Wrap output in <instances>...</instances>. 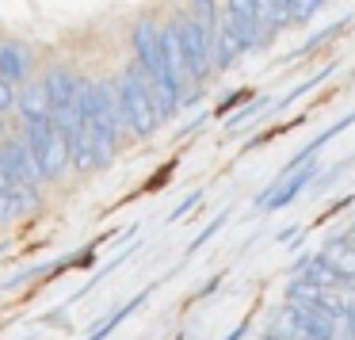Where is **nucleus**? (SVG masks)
<instances>
[{
	"label": "nucleus",
	"mask_w": 355,
	"mask_h": 340,
	"mask_svg": "<svg viewBox=\"0 0 355 340\" xmlns=\"http://www.w3.org/2000/svg\"><path fill=\"white\" fill-rule=\"evenodd\" d=\"M115 88H119V103H123L126 130L138 134V138H153V130L161 126V111H157V100H153V88H149L146 73L138 65H126L115 77Z\"/></svg>",
	"instance_id": "obj_1"
},
{
	"label": "nucleus",
	"mask_w": 355,
	"mask_h": 340,
	"mask_svg": "<svg viewBox=\"0 0 355 340\" xmlns=\"http://www.w3.org/2000/svg\"><path fill=\"white\" fill-rule=\"evenodd\" d=\"M168 24H172V31L180 35V46H184V58H187L191 85H202V80L214 73V35H210L187 8H176V16H172Z\"/></svg>",
	"instance_id": "obj_2"
},
{
	"label": "nucleus",
	"mask_w": 355,
	"mask_h": 340,
	"mask_svg": "<svg viewBox=\"0 0 355 340\" xmlns=\"http://www.w3.org/2000/svg\"><path fill=\"white\" fill-rule=\"evenodd\" d=\"M130 50H134L138 69L146 73L149 80H172L168 65H164V54H161V27H157L153 19H138V24H134Z\"/></svg>",
	"instance_id": "obj_3"
},
{
	"label": "nucleus",
	"mask_w": 355,
	"mask_h": 340,
	"mask_svg": "<svg viewBox=\"0 0 355 340\" xmlns=\"http://www.w3.org/2000/svg\"><path fill=\"white\" fill-rule=\"evenodd\" d=\"M317 169H321V161H309V164H302L298 172H291L286 180L268 184L260 195H256V210H283V207H291V203L317 180Z\"/></svg>",
	"instance_id": "obj_4"
},
{
	"label": "nucleus",
	"mask_w": 355,
	"mask_h": 340,
	"mask_svg": "<svg viewBox=\"0 0 355 340\" xmlns=\"http://www.w3.org/2000/svg\"><path fill=\"white\" fill-rule=\"evenodd\" d=\"M0 164L12 172V180H16V184H27V187H42V184H46L39 157H35L31 142H27L24 134H16L12 142H4V146H0Z\"/></svg>",
	"instance_id": "obj_5"
},
{
	"label": "nucleus",
	"mask_w": 355,
	"mask_h": 340,
	"mask_svg": "<svg viewBox=\"0 0 355 340\" xmlns=\"http://www.w3.org/2000/svg\"><path fill=\"white\" fill-rule=\"evenodd\" d=\"M225 24H230L233 35L241 39L245 54H248V50L268 46V35H263V24H260V8H256V0H225Z\"/></svg>",
	"instance_id": "obj_6"
},
{
	"label": "nucleus",
	"mask_w": 355,
	"mask_h": 340,
	"mask_svg": "<svg viewBox=\"0 0 355 340\" xmlns=\"http://www.w3.org/2000/svg\"><path fill=\"white\" fill-rule=\"evenodd\" d=\"M27 69H31V58H27V46L16 39H4L0 42V77L8 85L24 88L27 85Z\"/></svg>",
	"instance_id": "obj_7"
},
{
	"label": "nucleus",
	"mask_w": 355,
	"mask_h": 340,
	"mask_svg": "<svg viewBox=\"0 0 355 340\" xmlns=\"http://www.w3.org/2000/svg\"><path fill=\"white\" fill-rule=\"evenodd\" d=\"M39 164H42V176H46V180H62L65 169L73 164V138H69V134L54 130V138H50V146L42 149Z\"/></svg>",
	"instance_id": "obj_8"
},
{
	"label": "nucleus",
	"mask_w": 355,
	"mask_h": 340,
	"mask_svg": "<svg viewBox=\"0 0 355 340\" xmlns=\"http://www.w3.org/2000/svg\"><path fill=\"white\" fill-rule=\"evenodd\" d=\"M19 115L24 123H42V119H54V108H50V92L42 80H27L19 88Z\"/></svg>",
	"instance_id": "obj_9"
},
{
	"label": "nucleus",
	"mask_w": 355,
	"mask_h": 340,
	"mask_svg": "<svg viewBox=\"0 0 355 340\" xmlns=\"http://www.w3.org/2000/svg\"><path fill=\"white\" fill-rule=\"evenodd\" d=\"M42 203V195H39V187H27V184H16L4 199H0V210H4V222H16V218H24V214H31L35 207Z\"/></svg>",
	"instance_id": "obj_10"
},
{
	"label": "nucleus",
	"mask_w": 355,
	"mask_h": 340,
	"mask_svg": "<svg viewBox=\"0 0 355 340\" xmlns=\"http://www.w3.org/2000/svg\"><path fill=\"white\" fill-rule=\"evenodd\" d=\"M332 291H324L321 283H313L309 275H294L286 283V306H324Z\"/></svg>",
	"instance_id": "obj_11"
},
{
	"label": "nucleus",
	"mask_w": 355,
	"mask_h": 340,
	"mask_svg": "<svg viewBox=\"0 0 355 340\" xmlns=\"http://www.w3.org/2000/svg\"><path fill=\"white\" fill-rule=\"evenodd\" d=\"M73 169L85 172V176L100 169V149H96V138H92L88 126H80V130L73 134Z\"/></svg>",
	"instance_id": "obj_12"
},
{
	"label": "nucleus",
	"mask_w": 355,
	"mask_h": 340,
	"mask_svg": "<svg viewBox=\"0 0 355 340\" xmlns=\"http://www.w3.org/2000/svg\"><path fill=\"white\" fill-rule=\"evenodd\" d=\"M245 54V46H241V39L233 35V27L222 19V27H218L214 35V69H233V62Z\"/></svg>",
	"instance_id": "obj_13"
},
{
	"label": "nucleus",
	"mask_w": 355,
	"mask_h": 340,
	"mask_svg": "<svg viewBox=\"0 0 355 340\" xmlns=\"http://www.w3.org/2000/svg\"><path fill=\"white\" fill-rule=\"evenodd\" d=\"M321 256H324V260H329L332 268L340 271V275L347 279V283H355V248L347 245L344 237H332L329 245L321 248Z\"/></svg>",
	"instance_id": "obj_14"
},
{
	"label": "nucleus",
	"mask_w": 355,
	"mask_h": 340,
	"mask_svg": "<svg viewBox=\"0 0 355 340\" xmlns=\"http://www.w3.org/2000/svg\"><path fill=\"white\" fill-rule=\"evenodd\" d=\"M256 8H260V24H263V35H279L283 27H291V8H286L283 0H256Z\"/></svg>",
	"instance_id": "obj_15"
},
{
	"label": "nucleus",
	"mask_w": 355,
	"mask_h": 340,
	"mask_svg": "<svg viewBox=\"0 0 355 340\" xmlns=\"http://www.w3.org/2000/svg\"><path fill=\"white\" fill-rule=\"evenodd\" d=\"M149 291H153V287H146V291H141V294H138V298H134V302H126V306H123V309H115V314H111V317H107V321H100V325H96V329H92V332H88V340H103V337H107V332H111V329H115V325H119V321H123V317H126V314H134V309H138V306H141V302H146V298H149Z\"/></svg>",
	"instance_id": "obj_16"
},
{
	"label": "nucleus",
	"mask_w": 355,
	"mask_h": 340,
	"mask_svg": "<svg viewBox=\"0 0 355 340\" xmlns=\"http://www.w3.org/2000/svg\"><path fill=\"white\" fill-rule=\"evenodd\" d=\"M187 12H191V16L199 19L210 35H218V27H222V19H218V0H191Z\"/></svg>",
	"instance_id": "obj_17"
},
{
	"label": "nucleus",
	"mask_w": 355,
	"mask_h": 340,
	"mask_svg": "<svg viewBox=\"0 0 355 340\" xmlns=\"http://www.w3.org/2000/svg\"><path fill=\"white\" fill-rule=\"evenodd\" d=\"M347 24H352V19H336V24H329V27H324V31H317L313 35V39H306V42H302V46L298 50H294V54L291 58H302V54H309V50H317V46H324V42H329L332 39V35H340V31H344V27Z\"/></svg>",
	"instance_id": "obj_18"
},
{
	"label": "nucleus",
	"mask_w": 355,
	"mask_h": 340,
	"mask_svg": "<svg viewBox=\"0 0 355 340\" xmlns=\"http://www.w3.org/2000/svg\"><path fill=\"white\" fill-rule=\"evenodd\" d=\"M286 8H291V24H309L321 8V0H283Z\"/></svg>",
	"instance_id": "obj_19"
},
{
	"label": "nucleus",
	"mask_w": 355,
	"mask_h": 340,
	"mask_svg": "<svg viewBox=\"0 0 355 340\" xmlns=\"http://www.w3.org/2000/svg\"><path fill=\"white\" fill-rule=\"evenodd\" d=\"M12 111H19V88L0 77V119L12 115Z\"/></svg>",
	"instance_id": "obj_20"
},
{
	"label": "nucleus",
	"mask_w": 355,
	"mask_h": 340,
	"mask_svg": "<svg viewBox=\"0 0 355 340\" xmlns=\"http://www.w3.org/2000/svg\"><path fill=\"white\" fill-rule=\"evenodd\" d=\"M222 222H230V214H218V218H214V222H207V230H202V233H199V237H195V241H191V245H187V256H195V253H199V248H202V245H207V241H210V237H214V233H218V230H222Z\"/></svg>",
	"instance_id": "obj_21"
},
{
	"label": "nucleus",
	"mask_w": 355,
	"mask_h": 340,
	"mask_svg": "<svg viewBox=\"0 0 355 340\" xmlns=\"http://www.w3.org/2000/svg\"><path fill=\"white\" fill-rule=\"evenodd\" d=\"M248 96H252V92H248V88H237V92H230V96H225V100H222V103H218V108H214V115H218V119H225V115H230V111L237 108L241 100H248Z\"/></svg>",
	"instance_id": "obj_22"
},
{
	"label": "nucleus",
	"mask_w": 355,
	"mask_h": 340,
	"mask_svg": "<svg viewBox=\"0 0 355 340\" xmlns=\"http://www.w3.org/2000/svg\"><path fill=\"white\" fill-rule=\"evenodd\" d=\"M199 203H202V192H191V195H187V199H184V203H180V207H176V210H172V214H168V222H180V218H184L187 210H195V207H199Z\"/></svg>",
	"instance_id": "obj_23"
},
{
	"label": "nucleus",
	"mask_w": 355,
	"mask_h": 340,
	"mask_svg": "<svg viewBox=\"0 0 355 340\" xmlns=\"http://www.w3.org/2000/svg\"><path fill=\"white\" fill-rule=\"evenodd\" d=\"M12 187H16V180H12V172L4 169V164H0V199H4V195H8Z\"/></svg>",
	"instance_id": "obj_24"
},
{
	"label": "nucleus",
	"mask_w": 355,
	"mask_h": 340,
	"mask_svg": "<svg viewBox=\"0 0 355 340\" xmlns=\"http://www.w3.org/2000/svg\"><path fill=\"white\" fill-rule=\"evenodd\" d=\"M218 283H222V275H214V279H207V283H202V287H199V291H195V298H191V302H199V298H207V294H210V291H218Z\"/></svg>",
	"instance_id": "obj_25"
},
{
	"label": "nucleus",
	"mask_w": 355,
	"mask_h": 340,
	"mask_svg": "<svg viewBox=\"0 0 355 340\" xmlns=\"http://www.w3.org/2000/svg\"><path fill=\"white\" fill-rule=\"evenodd\" d=\"M275 241H279V245H286V241H298V226H286V230H279Z\"/></svg>",
	"instance_id": "obj_26"
},
{
	"label": "nucleus",
	"mask_w": 355,
	"mask_h": 340,
	"mask_svg": "<svg viewBox=\"0 0 355 340\" xmlns=\"http://www.w3.org/2000/svg\"><path fill=\"white\" fill-rule=\"evenodd\" d=\"M248 325H252V317H245V321H241V325H237V329H233V332H230V337H225V340H241V337H245V332H248Z\"/></svg>",
	"instance_id": "obj_27"
},
{
	"label": "nucleus",
	"mask_w": 355,
	"mask_h": 340,
	"mask_svg": "<svg viewBox=\"0 0 355 340\" xmlns=\"http://www.w3.org/2000/svg\"><path fill=\"white\" fill-rule=\"evenodd\" d=\"M344 241H347V245H352V248H355V226H352V230H347V233H344Z\"/></svg>",
	"instance_id": "obj_28"
},
{
	"label": "nucleus",
	"mask_w": 355,
	"mask_h": 340,
	"mask_svg": "<svg viewBox=\"0 0 355 340\" xmlns=\"http://www.w3.org/2000/svg\"><path fill=\"white\" fill-rule=\"evenodd\" d=\"M344 294H347V298L355 302V283H347V291H344Z\"/></svg>",
	"instance_id": "obj_29"
},
{
	"label": "nucleus",
	"mask_w": 355,
	"mask_h": 340,
	"mask_svg": "<svg viewBox=\"0 0 355 340\" xmlns=\"http://www.w3.org/2000/svg\"><path fill=\"white\" fill-rule=\"evenodd\" d=\"M0 222H4V210H0Z\"/></svg>",
	"instance_id": "obj_30"
},
{
	"label": "nucleus",
	"mask_w": 355,
	"mask_h": 340,
	"mask_svg": "<svg viewBox=\"0 0 355 340\" xmlns=\"http://www.w3.org/2000/svg\"><path fill=\"white\" fill-rule=\"evenodd\" d=\"M263 340H275V337H263Z\"/></svg>",
	"instance_id": "obj_31"
},
{
	"label": "nucleus",
	"mask_w": 355,
	"mask_h": 340,
	"mask_svg": "<svg viewBox=\"0 0 355 340\" xmlns=\"http://www.w3.org/2000/svg\"><path fill=\"white\" fill-rule=\"evenodd\" d=\"M321 4H329V0H321Z\"/></svg>",
	"instance_id": "obj_32"
}]
</instances>
